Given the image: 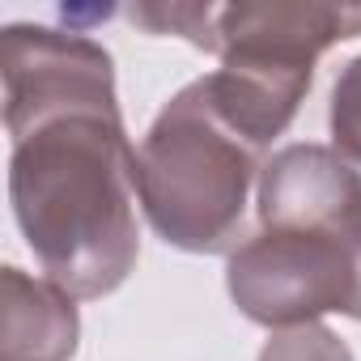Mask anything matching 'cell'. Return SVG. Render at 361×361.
<instances>
[{
  "mask_svg": "<svg viewBox=\"0 0 361 361\" xmlns=\"http://www.w3.org/2000/svg\"><path fill=\"white\" fill-rule=\"evenodd\" d=\"M9 200L47 281L115 293L140 255L136 149L115 106H68L9 128Z\"/></svg>",
  "mask_w": 361,
  "mask_h": 361,
  "instance_id": "6da1fadb",
  "label": "cell"
},
{
  "mask_svg": "<svg viewBox=\"0 0 361 361\" xmlns=\"http://www.w3.org/2000/svg\"><path fill=\"white\" fill-rule=\"evenodd\" d=\"M264 153L213 106L204 77L183 85L136 149V200L166 247L192 255L234 251Z\"/></svg>",
  "mask_w": 361,
  "mask_h": 361,
  "instance_id": "7a4b0ae2",
  "label": "cell"
},
{
  "mask_svg": "<svg viewBox=\"0 0 361 361\" xmlns=\"http://www.w3.org/2000/svg\"><path fill=\"white\" fill-rule=\"evenodd\" d=\"M357 243L361 234H302V230H259L230 251L226 289L259 327L285 331L319 323L357 306Z\"/></svg>",
  "mask_w": 361,
  "mask_h": 361,
  "instance_id": "3957f363",
  "label": "cell"
},
{
  "mask_svg": "<svg viewBox=\"0 0 361 361\" xmlns=\"http://www.w3.org/2000/svg\"><path fill=\"white\" fill-rule=\"evenodd\" d=\"M0 81H5V128L68 111L115 106V60L81 30H51L18 22L0 39Z\"/></svg>",
  "mask_w": 361,
  "mask_h": 361,
  "instance_id": "277c9868",
  "label": "cell"
},
{
  "mask_svg": "<svg viewBox=\"0 0 361 361\" xmlns=\"http://www.w3.org/2000/svg\"><path fill=\"white\" fill-rule=\"evenodd\" d=\"M361 35V5H327V0H243L213 5L209 43L217 60H255L276 68L314 73L319 56L344 39Z\"/></svg>",
  "mask_w": 361,
  "mask_h": 361,
  "instance_id": "5b68a950",
  "label": "cell"
},
{
  "mask_svg": "<svg viewBox=\"0 0 361 361\" xmlns=\"http://www.w3.org/2000/svg\"><path fill=\"white\" fill-rule=\"evenodd\" d=\"M259 230L361 234V174L327 145H285L259 174Z\"/></svg>",
  "mask_w": 361,
  "mask_h": 361,
  "instance_id": "8992f818",
  "label": "cell"
},
{
  "mask_svg": "<svg viewBox=\"0 0 361 361\" xmlns=\"http://www.w3.org/2000/svg\"><path fill=\"white\" fill-rule=\"evenodd\" d=\"M81 340L77 298L22 268L0 272V361H73Z\"/></svg>",
  "mask_w": 361,
  "mask_h": 361,
  "instance_id": "52a82bcc",
  "label": "cell"
},
{
  "mask_svg": "<svg viewBox=\"0 0 361 361\" xmlns=\"http://www.w3.org/2000/svg\"><path fill=\"white\" fill-rule=\"evenodd\" d=\"M327 123H331V149L340 157H348L353 166H361V56L348 60L331 85V111H327Z\"/></svg>",
  "mask_w": 361,
  "mask_h": 361,
  "instance_id": "ba28073f",
  "label": "cell"
},
{
  "mask_svg": "<svg viewBox=\"0 0 361 361\" xmlns=\"http://www.w3.org/2000/svg\"><path fill=\"white\" fill-rule=\"evenodd\" d=\"M259 361H353V353L331 327L306 323V327L272 331V340L264 344Z\"/></svg>",
  "mask_w": 361,
  "mask_h": 361,
  "instance_id": "9c48e42d",
  "label": "cell"
}]
</instances>
